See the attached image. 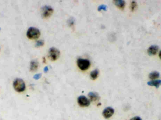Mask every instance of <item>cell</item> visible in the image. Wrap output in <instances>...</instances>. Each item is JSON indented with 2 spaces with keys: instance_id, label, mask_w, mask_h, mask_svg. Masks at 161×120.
Masks as SVG:
<instances>
[{
  "instance_id": "cell-1",
  "label": "cell",
  "mask_w": 161,
  "mask_h": 120,
  "mask_svg": "<svg viewBox=\"0 0 161 120\" xmlns=\"http://www.w3.org/2000/svg\"><path fill=\"white\" fill-rule=\"evenodd\" d=\"M13 87L17 92H22L26 89V84L23 80L21 78H16L13 82Z\"/></svg>"
},
{
  "instance_id": "cell-2",
  "label": "cell",
  "mask_w": 161,
  "mask_h": 120,
  "mask_svg": "<svg viewBox=\"0 0 161 120\" xmlns=\"http://www.w3.org/2000/svg\"><path fill=\"white\" fill-rule=\"evenodd\" d=\"M27 35V37L30 39H35L40 37V32L37 28L31 27L28 29Z\"/></svg>"
},
{
  "instance_id": "cell-3",
  "label": "cell",
  "mask_w": 161,
  "mask_h": 120,
  "mask_svg": "<svg viewBox=\"0 0 161 120\" xmlns=\"http://www.w3.org/2000/svg\"><path fill=\"white\" fill-rule=\"evenodd\" d=\"M77 64L79 68L83 71L89 69L91 65V62L89 60L82 58L78 59L77 61Z\"/></svg>"
},
{
  "instance_id": "cell-4",
  "label": "cell",
  "mask_w": 161,
  "mask_h": 120,
  "mask_svg": "<svg viewBox=\"0 0 161 120\" xmlns=\"http://www.w3.org/2000/svg\"><path fill=\"white\" fill-rule=\"evenodd\" d=\"M48 56L50 60H56L59 58L60 51L55 48H51L49 50Z\"/></svg>"
},
{
  "instance_id": "cell-5",
  "label": "cell",
  "mask_w": 161,
  "mask_h": 120,
  "mask_svg": "<svg viewBox=\"0 0 161 120\" xmlns=\"http://www.w3.org/2000/svg\"><path fill=\"white\" fill-rule=\"evenodd\" d=\"M77 102L81 107H88L91 103L90 99L84 96H79L77 99Z\"/></svg>"
},
{
  "instance_id": "cell-6",
  "label": "cell",
  "mask_w": 161,
  "mask_h": 120,
  "mask_svg": "<svg viewBox=\"0 0 161 120\" xmlns=\"http://www.w3.org/2000/svg\"><path fill=\"white\" fill-rule=\"evenodd\" d=\"M53 13V9L49 6H45L42 8V15L44 18H48L51 16Z\"/></svg>"
},
{
  "instance_id": "cell-7",
  "label": "cell",
  "mask_w": 161,
  "mask_h": 120,
  "mask_svg": "<svg viewBox=\"0 0 161 120\" xmlns=\"http://www.w3.org/2000/svg\"><path fill=\"white\" fill-rule=\"evenodd\" d=\"M114 112L113 108L111 107H107L104 110L102 113L103 116L106 119H109L112 116Z\"/></svg>"
},
{
  "instance_id": "cell-8",
  "label": "cell",
  "mask_w": 161,
  "mask_h": 120,
  "mask_svg": "<svg viewBox=\"0 0 161 120\" xmlns=\"http://www.w3.org/2000/svg\"><path fill=\"white\" fill-rule=\"evenodd\" d=\"M159 49V48L157 46H152L149 48L147 50V53L149 55H156Z\"/></svg>"
},
{
  "instance_id": "cell-9",
  "label": "cell",
  "mask_w": 161,
  "mask_h": 120,
  "mask_svg": "<svg viewBox=\"0 0 161 120\" xmlns=\"http://www.w3.org/2000/svg\"><path fill=\"white\" fill-rule=\"evenodd\" d=\"M88 96L90 98V100L92 102H95L99 99L98 94L96 93L91 92L88 94Z\"/></svg>"
},
{
  "instance_id": "cell-10",
  "label": "cell",
  "mask_w": 161,
  "mask_h": 120,
  "mask_svg": "<svg viewBox=\"0 0 161 120\" xmlns=\"http://www.w3.org/2000/svg\"><path fill=\"white\" fill-rule=\"evenodd\" d=\"M147 84L149 86H155L156 88H158L161 85V80H152L148 82Z\"/></svg>"
},
{
  "instance_id": "cell-11",
  "label": "cell",
  "mask_w": 161,
  "mask_h": 120,
  "mask_svg": "<svg viewBox=\"0 0 161 120\" xmlns=\"http://www.w3.org/2000/svg\"><path fill=\"white\" fill-rule=\"evenodd\" d=\"M113 2L114 4L119 8L121 9H124L125 5V1L122 0H114Z\"/></svg>"
},
{
  "instance_id": "cell-12",
  "label": "cell",
  "mask_w": 161,
  "mask_h": 120,
  "mask_svg": "<svg viewBox=\"0 0 161 120\" xmlns=\"http://www.w3.org/2000/svg\"><path fill=\"white\" fill-rule=\"evenodd\" d=\"M38 67V62L37 61L33 60L31 61L30 63V70L31 71H34L37 70Z\"/></svg>"
},
{
  "instance_id": "cell-13",
  "label": "cell",
  "mask_w": 161,
  "mask_h": 120,
  "mask_svg": "<svg viewBox=\"0 0 161 120\" xmlns=\"http://www.w3.org/2000/svg\"><path fill=\"white\" fill-rule=\"evenodd\" d=\"M160 76V74L159 72L156 71H154L151 72L149 75V78L151 79H155L159 78Z\"/></svg>"
},
{
  "instance_id": "cell-14",
  "label": "cell",
  "mask_w": 161,
  "mask_h": 120,
  "mask_svg": "<svg viewBox=\"0 0 161 120\" xmlns=\"http://www.w3.org/2000/svg\"><path fill=\"white\" fill-rule=\"evenodd\" d=\"M98 74H99V71L98 70L96 69L91 72V74H90V76H91V77L92 79L95 80L98 77Z\"/></svg>"
},
{
  "instance_id": "cell-15",
  "label": "cell",
  "mask_w": 161,
  "mask_h": 120,
  "mask_svg": "<svg viewBox=\"0 0 161 120\" xmlns=\"http://www.w3.org/2000/svg\"><path fill=\"white\" fill-rule=\"evenodd\" d=\"M137 7V3L136 1H132L131 3V5H130V9L131 11H134V10H136V9Z\"/></svg>"
},
{
  "instance_id": "cell-16",
  "label": "cell",
  "mask_w": 161,
  "mask_h": 120,
  "mask_svg": "<svg viewBox=\"0 0 161 120\" xmlns=\"http://www.w3.org/2000/svg\"><path fill=\"white\" fill-rule=\"evenodd\" d=\"M43 41H42V40H39L37 42H36V46L37 47H40V46H43Z\"/></svg>"
},
{
  "instance_id": "cell-17",
  "label": "cell",
  "mask_w": 161,
  "mask_h": 120,
  "mask_svg": "<svg viewBox=\"0 0 161 120\" xmlns=\"http://www.w3.org/2000/svg\"><path fill=\"white\" fill-rule=\"evenodd\" d=\"M129 120H142V119L139 117V116H135L133 118H132L131 119H130Z\"/></svg>"
},
{
  "instance_id": "cell-18",
  "label": "cell",
  "mask_w": 161,
  "mask_h": 120,
  "mask_svg": "<svg viewBox=\"0 0 161 120\" xmlns=\"http://www.w3.org/2000/svg\"><path fill=\"white\" fill-rule=\"evenodd\" d=\"M41 76V74H38L35 75L34 76H33V78L36 79H38L39 78H40Z\"/></svg>"
},
{
  "instance_id": "cell-19",
  "label": "cell",
  "mask_w": 161,
  "mask_h": 120,
  "mask_svg": "<svg viewBox=\"0 0 161 120\" xmlns=\"http://www.w3.org/2000/svg\"><path fill=\"white\" fill-rule=\"evenodd\" d=\"M159 57H160V59H161V50L160 51V53H159Z\"/></svg>"
}]
</instances>
